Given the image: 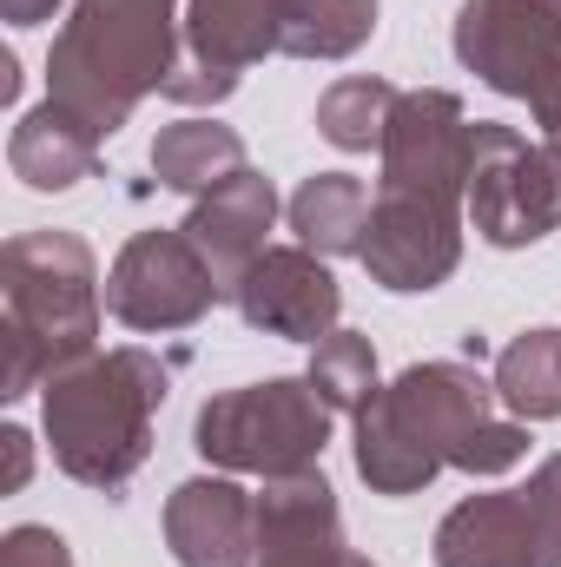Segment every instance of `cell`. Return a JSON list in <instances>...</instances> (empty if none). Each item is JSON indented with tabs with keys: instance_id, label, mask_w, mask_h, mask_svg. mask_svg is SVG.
<instances>
[{
	"instance_id": "obj_1",
	"label": "cell",
	"mask_w": 561,
	"mask_h": 567,
	"mask_svg": "<svg viewBox=\"0 0 561 567\" xmlns=\"http://www.w3.org/2000/svg\"><path fill=\"white\" fill-rule=\"evenodd\" d=\"M496 383L469 363H410L357 416V475L377 495H417L442 468L502 475L529 455V423L496 410Z\"/></svg>"
},
{
	"instance_id": "obj_2",
	"label": "cell",
	"mask_w": 561,
	"mask_h": 567,
	"mask_svg": "<svg viewBox=\"0 0 561 567\" xmlns=\"http://www.w3.org/2000/svg\"><path fill=\"white\" fill-rule=\"evenodd\" d=\"M0 396L20 403L47 377L100 350V265L73 231H20L0 251Z\"/></svg>"
},
{
	"instance_id": "obj_3",
	"label": "cell",
	"mask_w": 561,
	"mask_h": 567,
	"mask_svg": "<svg viewBox=\"0 0 561 567\" xmlns=\"http://www.w3.org/2000/svg\"><path fill=\"white\" fill-rule=\"evenodd\" d=\"M178 66V0H73L47 53V100L113 140Z\"/></svg>"
},
{
	"instance_id": "obj_4",
	"label": "cell",
	"mask_w": 561,
	"mask_h": 567,
	"mask_svg": "<svg viewBox=\"0 0 561 567\" xmlns=\"http://www.w3.org/2000/svg\"><path fill=\"white\" fill-rule=\"evenodd\" d=\"M165 390H172V370L140 343L93 350L86 363L47 377L40 423H47L60 475L120 495L152 455V416H159Z\"/></svg>"
},
{
	"instance_id": "obj_5",
	"label": "cell",
	"mask_w": 561,
	"mask_h": 567,
	"mask_svg": "<svg viewBox=\"0 0 561 567\" xmlns=\"http://www.w3.org/2000/svg\"><path fill=\"white\" fill-rule=\"evenodd\" d=\"M330 423H337V410L317 396L310 377H272V383H245V390L212 396L192 423V449L212 468L272 482V475L317 468Z\"/></svg>"
},
{
	"instance_id": "obj_6",
	"label": "cell",
	"mask_w": 561,
	"mask_h": 567,
	"mask_svg": "<svg viewBox=\"0 0 561 567\" xmlns=\"http://www.w3.org/2000/svg\"><path fill=\"white\" fill-rule=\"evenodd\" d=\"M469 225L496 251H522L561 231V145L522 140L516 126L476 120L469 126V185H462Z\"/></svg>"
},
{
	"instance_id": "obj_7",
	"label": "cell",
	"mask_w": 561,
	"mask_h": 567,
	"mask_svg": "<svg viewBox=\"0 0 561 567\" xmlns=\"http://www.w3.org/2000/svg\"><path fill=\"white\" fill-rule=\"evenodd\" d=\"M436 567H561V455L522 488L456 502L436 528Z\"/></svg>"
},
{
	"instance_id": "obj_8",
	"label": "cell",
	"mask_w": 561,
	"mask_h": 567,
	"mask_svg": "<svg viewBox=\"0 0 561 567\" xmlns=\"http://www.w3.org/2000/svg\"><path fill=\"white\" fill-rule=\"evenodd\" d=\"M218 297L225 284L212 278V265L198 258V245L178 225L126 238V251L106 271V310L126 330H192Z\"/></svg>"
},
{
	"instance_id": "obj_9",
	"label": "cell",
	"mask_w": 561,
	"mask_h": 567,
	"mask_svg": "<svg viewBox=\"0 0 561 567\" xmlns=\"http://www.w3.org/2000/svg\"><path fill=\"white\" fill-rule=\"evenodd\" d=\"M456 60L482 86L536 100V86L561 66V0H462Z\"/></svg>"
},
{
	"instance_id": "obj_10",
	"label": "cell",
	"mask_w": 561,
	"mask_h": 567,
	"mask_svg": "<svg viewBox=\"0 0 561 567\" xmlns=\"http://www.w3.org/2000/svg\"><path fill=\"white\" fill-rule=\"evenodd\" d=\"M377 152H384L377 192H410V198H436V205H462V185H469V120H462L456 93H442V86L397 93V113H390Z\"/></svg>"
},
{
	"instance_id": "obj_11",
	"label": "cell",
	"mask_w": 561,
	"mask_h": 567,
	"mask_svg": "<svg viewBox=\"0 0 561 567\" xmlns=\"http://www.w3.org/2000/svg\"><path fill=\"white\" fill-rule=\"evenodd\" d=\"M462 205H436L410 192H377L370 198V231H364V271L384 290H436L462 265Z\"/></svg>"
},
{
	"instance_id": "obj_12",
	"label": "cell",
	"mask_w": 561,
	"mask_h": 567,
	"mask_svg": "<svg viewBox=\"0 0 561 567\" xmlns=\"http://www.w3.org/2000/svg\"><path fill=\"white\" fill-rule=\"evenodd\" d=\"M238 317L265 337H290V343H324L344 317V284L330 278V265L304 245H272L232 290Z\"/></svg>"
},
{
	"instance_id": "obj_13",
	"label": "cell",
	"mask_w": 561,
	"mask_h": 567,
	"mask_svg": "<svg viewBox=\"0 0 561 567\" xmlns=\"http://www.w3.org/2000/svg\"><path fill=\"white\" fill-rule=\"evenodd\" d=\"M258 567H377L344 542L337 495L324 468L272 475L258 488Z\"/></svg>"
},
{
	"instance_id": "obj_14",
	"label": "cell",
	"mask_w": 561,
	"mask_h": 567,
	"mask_svg": "<svg viewBox=\"0 0 561 567\" xmlns=\"http://www.w3.org/2000/svg\"><path fill=\"white\" fill-rule=\"evenodd\" d=\"M165 548L178 567H258V495L192 475L165 495Z\"/></svg>"
},
{
	"instance_id": "obj_15",
	"label": "cell",
	"mask_w": 561,
	"mask_h": 567,
	"mask_svg": "<svg viewBox=\"0 0 561 567\" xmlns=\"http://www.w3.org/2000/svg\"><path fill=\"white\" fill-rule=\"evenodd\" d=\"M272 218H278V192H272V178L265 172H238L232 185H218L212 198H192V212H185V238L198 245V258L212 265V278L225 284V297L238 290V278L272 251L265 245V231H272Z\"/></svg>"
},
{
	"instance_id": "obj_16",
	"label": "cell",
	"mask_w": 561,
	"mask_h": 567,
	"mask_svg": "<svg viewBox=\"0 0 561 567\" xmlns=\"http://www.w3.org/2000/svg\"><path fill=\"white\" fill-rule=\"evenodd\" d=\"M290 0H185V60L238 80L265 53H284Z\"/></svg>"
},
{
	"instance_id": "obj_17",
	"label": "cell",
	"mask_w": 561,
	"mask_h": 567,
	"mask_svg": "<svg viewBox=\"0 0 561 567\" xmlns=\"http://www.w3.org/2000/svg\"><path fill=\"white\" fill-rule=\"evenodd\" d=\"M7 165H13V178L33 185V192H67V185H80V178H93V165H100V133H93L86 120H73L67 106L40 100L33 113H20V126H13V140H7Z\"/></svg>"
},
{
	"instance_id": "obj_18",
	"label": "cell",
	"mask_w": 561,
	"mask_h": 567,
	"mask_svg": "<svg viewBox=\"0 0 561 567\" xmlns=\"http://www.w3.org/2000/svg\"><path fill=\"white\" fill-rule=\"evenodd\" d=\"M290 231L317 258H357L370 231V192L357 172H310L290 192Z\"/></svg>"
},
{
	"instance_id": "obj_19",
	"label": "cell",
	"mask_w": 561,
	"mask_h": 567,
	"mask_svg": "<svg viewBox=\"0 0 561 567\" xmlns=\"http://www.w3.org/2000/svg\"><path fill=\"white\" fill-rule=\"evenodd\" d=\"M152 172H159L165 192L212 198L218 185H232L245 172V140L232 126H218V120H172L152 140Z\"/></svg>"
},
{
	"instance_id": "obj_20",
	"label": "cell",
	"mask_w": 561,
	"mask_h": 567,
	"mask_svg": "<svg viewBox=\"0 0 561 567\" xmlns=\"http://www.w3.org/2000/svg\"><path fill=\"white\" fill-rule=\"evenodd\" d=\"M496 396L516 423H555L561 416V330H522L496 357Z\"/></svg>"
},
{
	"instance_id": "obj_21",
	"label": "cell",
	"mask_w": 561,
	"mask_h": 567,
	"mask_svg": "<svg viewBox=\"0 0 561 567\" xmlns=\"http://www.w3.org/2000/svg\"><path fill=\"white\" fill-rule=\"evenodd\" d=\"M377 33V0H290L284 53L290 60H350Z\"/></svg>"
},
{
	"instance_id": "obj_22",
	"label": "cell",
	"mask_w": 561,
	"mask_h": 567,
	"mask_svg": "<svg viewBox=\"0 0 561 567\" xmlns=\"http://www.w3.org/2000/svg\"><path fill=\"white\" fill-rule=\"evenodd\" d=\"M390 113H397V86L377 73H350L317 100V133L337 152H370V145H384Z\"/></svg>"
},
{
	"instance_id": "obj_23",
	"label": "cell",
	"mask_w": 561,
	"mask_h": 567,
	"mask_svg": "<svg viewBox=\"0 0 561 567\" xmlns=\"http://www.w3.org/2000/svg\"><path fill=\"white\" fill-rule=\"evenodd\" d=\"M310 383H317V396H324L337 416H364L370 396L384 390V383H377V350H370V337L330 330V337L310 350Z\"/></svg>"
},
{
	"instance_id": "obj_24",
	"label": "cell",
	"mask_w": 561,
	"mask_h": 567,
	"mask_svg": "<svg viewBox=\"0 0 561 567\" xmlns=\"http://www.w3.org/2000/svg\"><path fill=\"white\" fill-rule=\"evenodd\" d=\"M0 567H73V548H67L53 528H40V522H20V528L0 542Z\"/></svg>"
},
{
	"instance_id": "obj_25",
	"label": "cell",
	"mask_w": 561,
	"mask_h": 567,
	"mask_svg": "<svg viewBox=\"0 0 561 567\" xmlns=\"http://www.w3.org/2000/svg\"><path fill=\"white\" fill-rule=\"evenodd\" d=\"M0 495H20L27 475H33V435L27 429H0Z\"/></svg>"
},
{
	"instance_id": "obj_26",
	"label": "cell",
	"mask_w": 561,
	"mask_h": 567,
	"mask_svg": "<svg viewBox=\"0 0 561 567\" xmlns=\"http://www.w3.org/2000/svg\"><path fill=\"white\" fill-rule=\"evenodd\" d=\"M529 113H536V126H542V140L561 145V66L536 86V100H529Z\"/></svg>"
},
{
	"instance_id": "obj_27",
	"label": "cell",
	"mask_w": 561,
	"mask_h": 567,
	"mask_svg": "<svg viewBox=\"0 0 561 567\" xmlns=\"http://www.w3.org/2000/svg\"><path fill=\"white\" fill-rule=\"evenodd\" d=\"M67 0H0V13H7V27H40V20H53Z\"/></svg>"
}]
</instances>
